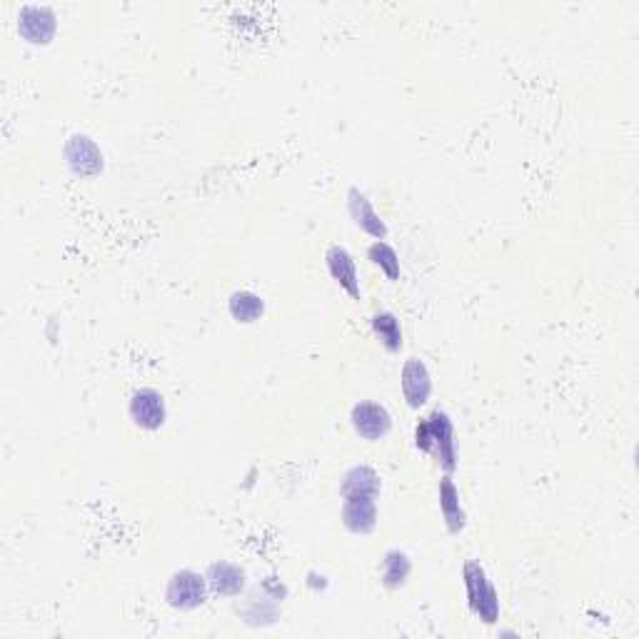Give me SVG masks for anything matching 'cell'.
I'll return each instance as SVG.
<instances>
[{
	"mask_svg": "<svg viewBox=\"0 0 639 639\" xmlns=\"http://www.w3.org/2000/svg\"><path fill=\"white\" fill-rule=\"evenodd\" d=\"M415 447L437 462L445 475H452L460 465V452H457L455 422L445 410H432L430 415L422 417L415 425Z\"/></svg>",
	"mask_w": 639,
	"mask_h": 639,
	"instance_id": "cell-1",
	"label": "cell"
},
{
	"mask_svg": "<svg viewBox=\"0 0 639 639\" xmlns=\"http://www.w3.org/2000/svg\"><path fill=\"white\" fill-rule=\"evenodd\" d=\"M462 582H465L467 605L470 612L482 622V625H497L500 622V595H497L495 585H492L490 575L480 562L470 560L462 565Z\"/></svg>",
	"mask_w": 639,
	"mask_h": 639,
	"instance_id": "cell-2",
	"label": "cell"
},
{
	"mask_svg": "<svg viewBox=\"0 0 639 639\" xmlns=\"http://www.w3.org/2000/svg\"><path fill=\"white\" fill-rule=\"evenodd\" d=\"M208 577L195 570H178L165 587V602L175 612H195L208 602Z\"/></svg>",
	"mask_w": 639,
	"mask_h": 639,
	"instance_id": "cell-3",
	"label": "cell"
},
{
	"mask_svg": "<svg viewBox=\"0 0 639 639\" xmlns=\"http://www.w3.org/2000/svg\"><path fill=\"white\" fill-rule=\"evenodd\" d=\"M63 158H65V165H68V170L75 175V178H83V180L98 178V175L105 170L103 150H100V145L85 133H75L65 140Z\"/></svg>",
	"mask_w": 639,
	"mask_h": 639,
	"instance_id": "cell-4",
	"label": "cell"
},
{
	"mask_svg": "<svg viewBox=\"0 0 639 639\" xmlns=\"http://www.w3.org/2000/svg\"><path fill=\"white\" fill-rule=\"evenodd\" d=\"M58 33V13L50 5H20L18 35L30 45H50Z\"/></svg>",
	"mask_w": 639,
	"mask_h": 639,
	"instance_id": "cell-5",
	"label": "cell"
},
{
	"mask_svg": "<svg viewBox=\"0 0 639 639\" xmlns=\"http://www.w3.org/2000/svg\"><path fill=\"white\" fill-rule=\"evenodd\" d=\"M128 415L135 427L145 432H158L168 422V405L155 387H140L130 395Z\"/></svg>",
	"mask_w": 639,
	"mask_h": 639,
	"instance_id": "cell-6",
	"label": "cell"
},
{
	"mask_svg": "<svg viewBox=\"0 0 639 639\" xmlns=\"http://www.w3.org/2000/svg\"><path fill=\"white\" fill-rule=\"evenodd\" d=\"M350 425L362 440L380 442L390 435L392 430V415L382 402L375 400H360L352 405L350 410Z\"/></svg>",
	"mask_w": 639,
	"mask_h": 639,
	"instance_id": "cell-7",
	"label": "cell"
},
{
	"mask_svg": "<svg viewBox=\"0 0 639 639\" xmlns=\"http://www.w3.org/2000/svg\"><path fill=\"white\" fill-rule=\"evenodd\" d=\"M400 387L407 407L420 410L432 397V375L420 357H407L400 370Z\"/></svg>",
	"mask_w": 639,
	"mask_h": 639,
	"instance_id": "cell-8",
	"label": "cell"
},
{
	"mask_svg": "<svg viewBox=\"0 0 639 639\" xmlns=\"http://www.w3.org/2000/svg\"><path fill=\"white\" fill-rule=\"evenodd\" d=\"M325 265L330 278L335 280L342 293L350 295L352 300H362L360 270H357V263L350 250L342 248V245H330L325 253Z\"/></svg>",
	"mask_w": 639,
	"mask_h": 639,
	"instance_id": "cell-9",
	"label": "cell"
},
{
	"mask_svg": "<svg viewBox=\"0 0 639 639\" xmlns=\"http://www.w3.org/2000/svg\"><path fill=\"white\" fill-rule=\"evenodd\" d=\"M347 210H350V218L357 228L365 235H370L372 240H387V225L380 218V213L375 210L372 200L362 193L360 188L347 190Z\"/></svg>",
	"mask_w": 639,
	"mask_h": 639,
	"instance_id": "cell-10",
	"label": "cell"
},
{
	"mask_svg": "<svg viewBox=\"0 0 639 639\" xmlns=\"http://www.w3.org/2000/svg\"><path fill=\"white\" fill-rule=\"evenodd\" d=\"M342 525L357 537L377 527V497H342Z\"/></svg>",
	"mask_w": 639,
	"mask_h": 639,
	"instance_id": "cell-11",
	"label": "cell"
},
{
	"mask_svg": "<svg viewBox=\"0 0 639 639\" xmlns=\"http://www.w3.org/2000/svg\"><path fill=\"white\" fill-rule=\"evenodd\" d=\"M208 577L210 592L218 597H240L245 590H248V575L240 565L228 560H218L208 567L205 572Z\"/></svg>",
	"mask_w": 639,
	"mask_h": 639,
	"instance_id": "cell-12",
	"label": "cell"
},
{
	"mask_svg": "<svg viewBox=\"0 0 639 639\" xmlns=\"http://www.w3.org/2000/svg\"><path fill=\"white\" fill-rule=\"evenodd\" d=\"M437 495H440V515H442V522H445L447 532H450V535H460V532L467 527V515H465V507H462L460 490H457L455 480H452L450 475H445L440 480V490H437Z\"/></svg>",
	"mask_w": 639,
	"mask_h": 639,
	"instance_id": "cell-13",
	"label": "cell"
},
{
	"mask_svg": "<svg viewBox=\"0 0 639 639\" xmlns=\"http://www.w3.org/2000/svg\"><path fill=\"white\" fill-rule=\"evenodd\" d=\"M382 492V477L370 465H352L342 475L340 497H377Z\"/></svg>",
	"mask_w": 639,
	"mask_h": 639,
	"instance_id": "cell-14",
	"label": "cell"
},
{
	"mask_svg": "<svg viewBox=\"0 0 639 639\" xmlns=\"http://www.w3.org/2000/svg\"><path fill=\"white\" fill-rule=\"evenodd\" d=\"M280 615V602L273 600L268 592L260 590L258 595L248 597L245 605L240 607V617H243L245 625L250 627H270L278 622Z\"/></svg>",
	"mask_w": 639,
	"mask_h": 639,
	"instance_id": "cell-15",
	"label": "cell"
},
{
	"mask_svg": "<svg viewBox=\"0 0 639 639\" xmlns=\"http://www.w3.org/2000/svg\"><path fill=\"white\" fill-rule=\"evenodd\" d=\"M412 575V560L407 552L402 550H390L385 552L380 562V582L387 587L390 592L402 590L407 585Z\"/></svg>",
	"mask_w": 639,
	"mask_h": 639,
	"instance_id": "cell-16",
	"label": "cell"
},
{
	"mask_svg": "<svg viewBox=\"0 0 639 639\" xmlns=\"http://www.w3.org/2000/svg\"><path fill=\"white\" fill-rule=\"evenodd\" d=\"M230 318L240 325H253L265 315V300L253 290H235L228 300Z\"/></svg>",
	"mask_w": 639,
	"mask_h": 639,
	"instance_id": "cell-17",
	"label": "cell"
},
{
	"mask_svg": "<svg viewBox=\"0 0 639 639\" xmlns=\"http://www.w3.org/2000/svg\"><path fill=\"white\" fill-rule=\"evenodd\" d=\"M370 327L387 352L402 350V345H405V335H402L400 318H397L395 313H390V310H380V313L372 315Z\"/></svg>",
	"mask_w": 639,
	"mask_h": 639,
	"instance_id": "cell-18",
	"label": "cell"
},
{
	"mask_svg": "<svg viewBox=\"0 0 639 639\" xmlns=\"http://www.w3.org/2000/svg\"><path fill=\"white\" fill-rule=\"evenodd\" d=\"M367 260H370V263L375 265V268L380 270V273L385 275L390 283L400 280V275H402L400 255H397V250L392 248L387 240H375V243L367 248Z\"/></svg>",
	"mask_w": 639,
	"mask_h": 639,
	"instance_id": "cell-19",
	"label": "cell"
},
{
	"mask_svg": "<svg viewBox=\"0 0 639 639\" xmlns=\"http://www.w3.org/2000/svg\"><path fill=\"white\" fill-rule=\"evenodd\" d=\"M308 587H313V590H327V577L320 575V572H310Z\"/></svg>",
	"mask_w": 639,
	"mask_h": 639,
	"instance_id": "cell-20",
	"label": "cell"
}]
</instances>
